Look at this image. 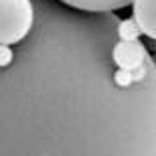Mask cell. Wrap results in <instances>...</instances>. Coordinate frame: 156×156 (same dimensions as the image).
I'll list each match as a JSON object with an SVG mask.
<instances>
[{
  "label": "cell",
  "instance_id": "cell-5",
  "mask_svg": "<svg viewBox=\"0 0 156 156\" xmlns=\"http://www.w3.org/2000/svg\"><path fill=\"white\" fill-rule=\"evenodd\" d=\"M154 59H156V55H154Z\"/></svg>",
  "mask_w": 156,
  "mask_h": 156
},
{
  "label": "cell",
  "instance_id": "cell-4",
  "mask_svg": "<svg viewBox=\"0 0 156 156\" xmlns=\"http://www.w3.org/2000/svg\"><path fill=\"white\" fill-rule=\"evenodd\" d=\"M67 8L79 12H93V14H101V12H116L120 8L132 4V0H57Z\"/></svg>",
  "mask_w": 156,
  "mask_h": 156
},
{
  "label": "cell",
  "instance_id": "cell-2",
  "mask_svg": "<svg viewBox=\"0 0 156 156\" xmlns=\"http://www.w3.org/2000/svg\"><path fill=\"white\" fill-rule=\"evenodd\" d=\"M33 0H0V45H16L35 27Z\"/></svg>",
  "mask_w": 156,
  "mask_h": 156
},
{
  "label": "cell",
  "instance_id": "cell-3",
  "mask_svg": "<svg viewBox=\"0 0 156 156\" xmlns=\"http://www.w3.org/2000/svg\"><path fill=\"white\" fill-rule=\"evenodd\" d=\"M132 23L156 53V0H132Z\"/></svg>",
  "mask_w": 156,
  "mask_h": 156
},
{
  "label": "cell",
  "instance_id": "cell-1",
  "mask_svg": "<svg viewBox=\"0 0 156 156\" xmlns=\"http://www.w3.org/2000/svg\"><path fill=\"white\" fill-rule=\"evenodd\" d=\"M0 45V156H156V59L132 20L33 0Z\"/></svg>",
  "mask_w": 156,
  "mask_h": 156
}]
</instances>
